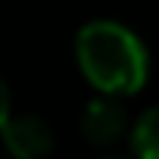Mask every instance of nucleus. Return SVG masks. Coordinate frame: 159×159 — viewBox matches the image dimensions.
Listing matches in <instances>:
<instances>
[{"label": "nucleus", "mask_w": 159, "mask_h": 159, "mask_svg": "<svg viewBox=\"0 0 159 159\" xmlns=\"http://www.w3.org/2000/svg\"><path fill=\"white\" fill-rule=\"evenodd\" d=\"M129 131V117L126 109L117 103V98L112 95H101L92 98L84 112H81V134L89 145L95 148H112L115 143H120Z\"/></svg>", "instance_id": "2"}, {"label": "nucleus", "mask_w": 159, "mask_h": 159, "mask_svg": "<svg viewBox=\"0 0 159 159\" xmlns=\"http://www.w3.org/2000/svg\"><path fill=\"white\" fill-rule=\"evenodd\" d=\"M0 137L14 159H45L53 151V129L36 115H8Z\"/></svg>", "instance_id": "3"}, {"label": "nucleus", "mask_w": 159, "mask_h": 159, "mask_svg": "<svg viewBox=\"0 0 159 159\" xmlns=\"http://www.w3.org/2000/svg\"><path fill=\"white\" fill-rule=\"evenodd\" d=\"M103 159H134V157H126V154H109V157H103Z\"/></svg>", "instance_id": "6"}, {"label": "nucleus", "mask_w": 159, "mask_h": 159, "mask_svg": "<svg viewBox=\"0 0 159 159\" xmlns=\"http://www.w3.org/2000/svg\"><path fill=\"white\" fill-rule=\"evenodd\" d=\"M8 115H11V98H8V87L0 81V126L8 120Z\"/></svg>", "instance_id": "5"}, {"label": "nucleus", "mask_w": 159, "mask_h": 159, "mask_svg": "<svg viewBox=\"0 0 159 159\" xmlns=\"http://www.w3.org/2000/svg\"><path fill=\"white\" fill-rule=\"evenodd\" d=\"M129 145L134 159H159V103L145 109L129 129Z\"/></svg>", "instance_id": "4"}, {"label": "nucleus", "mask_w": 159, "mask_h": 159, "mask_svg": "<svg viewBox=\"0 0 159 159\" xmlns=\"http://www.w3.org/2000/svg\"><path fill=\"white\" fill-rule=\"evenodd\" d=\"M75 61L101 95H131L148 81L151 59L143 39L117 20H92L75 34Z\"/></svg>", "instance_id": "1"}]
</instances>
